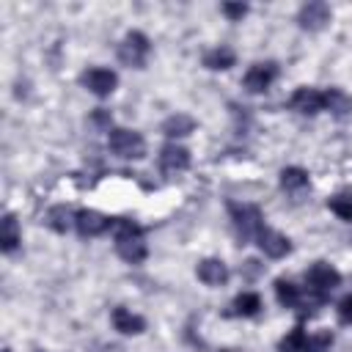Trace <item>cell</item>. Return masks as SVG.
Here are the masks:
<instances>
[{
	"label": "cell",
	"mask_w": 352,
	"mask_h": 352,
	"mask_svg": "<svg viewBox=\"0 0 352 352\" xmlns=\"http://www.w3.org/2000/svg\"><path fill=\"white\" fill-rule=\"evenodd\" d=\"M107 146L116 157L121 160H140L146 154V143L138 132L132 129H110V138H107Z\"/></svg>",
	"instance_id": "obj_5"
},
{
	"label": "cell",
	"mask_w": 352,
	"mask_h": 352,
	"mask_svg": "<svg viewBox=\"0 0 352 352\" xmlns=\"http://www.w3.org/2000/svg\"><path fill=\"white\" fill-rule=\"evenodd\" d=\"M228 214H231V226H234V234L239 239V245H248L258 236V231L264 228V217L258 212V206L253 204H236L231 201L228 204Z\"/></svg>",
	"instance_id": "obj_2"
},
{
	"label": "cell",
	"mask_w": 352,
	"mask_h": 352,
	"mask_svg": "<svg viewBox=\"0 0 352 352\" xmlns=\"http://www.w3.org/2000/svg\"><path fill=\"white\" fill-rule=\"evenodd\" d=\"M198 278L206 283V286H223L228 280V267L220 261V258H204L198 264Z\"/></svg>",
	"instance_id": "obj_14"
},
{
	"label": "cell",
	"mask_w": 352,
	"mask_h": 352,
	"mask_svg": "<svg viewBox=\"0 0 352 352\" xmlns=\"http://www.w3.org/2000/svg\"><path fill=\"white\" fill-rule=\"evenodd\" d=\"M220 11H223L231 22H239V19L248 14V6H245V3H223V6H220Z\"/></svg>",
	"instance_id": "obj_27"
},
{
	"label": "cell",
	"mask_w": 352,
	"mask_h": 352,
	"mask_svg": "<svg viewBox=\"0 0 352 352\" xmlns=\"http://www.w3.org/2000/svg\"><path fill=\"white\" fill-rule=\"evenodd\" d=\"M190 168V151L184 146H176V143H168L162 151H160V170L173 176V173H182Z\"/></svg>",
	"instance_id": "obj_11"
},
{
	"label": "cell",
	"mask_w": 352,
	"mask_h": 352,
	"mask_svg": "<svg viewBox=\"0 0 352 352\" xmlns=\"http://www.w3.org/2000/svg\"><path fill=\"white\" fill-rule=\"evenodd\" d=\"M74 217H77V212H72L69 206H52L50 212H47V226L52 228V231H69L72 226H74Z\"/></svg>",
	"instance_id": "obj_18"
},
{
	"label": "cell",
	"mask_w": 352,
	"mask_h": 352,
	"mask_svg": "<svg viewBox=\"0 0 352 352\" xmlns=\"http://www.w3.org/2000/svg\"><path fill=\"white\" fill-rule=\"evenodd\" d=\"M278 349H280V352H311V336H308L302 327H294L289 336L280 338Z\"/></svg>",
	"instance_id": "obj_20"
},
{
	"label": "cell",
	"mask_w": 352,
	"mask_h": 352,
	"mask_svg": "<svg viewBox=\"0 0 352 352\" xmlns=\"http://www.w3.org/2000/svg\"><path fill=\"white\" fill-rule=\"evenodd\" d=\"M256 245H258L270 258H280V256H286V253L292 250V242H289L283 234H278V231H272V228H267V226L258 231Z\"/></svg>",
	"instance_id": "obj_12"
},
{
	"label": "cell",
	"mask_w": 352,
	"mask_h": 352,
	"mask_svg": "<svg viewBox=\"0 0 352 352\" xmlns=\"http://www.w3.org/2000/svg\"><path fill=\"white\" fill-rule=\"evenodd\" d=\"M275 294H278V302L286 305V308L302 305V292H300L292 280H286V278H278V280H275Z\"/></svg>",
	"instance_id": "obj_19"
},
{
	"label": "cell",
	"mask_w": 352,
	"mask_h": 352,
	"mask_svg": "<svg viewBox=\"0 0 352 352\" xmlns=\"http://www.w3.org/2000/svg\"><path fill=\"white\" fill-rule=\"evenodd\" d=\"M258 311H261V297H258V294H253V292L236 294V300H234V314H239V316H256Z\"/></svg>",
	"instance_id": "obj_23"
},
{
	"label": "cell",
	"mask_w": 352,
	"mask_h": 352,
	"mask_svg": "<svg viewBox=\"0 0 352 352\" xmlns=\"http://www.w3.org/2000/svg\"><path fill=\"white\" fill-rule=\"evenodd\" d=\"M289 107L302 113V116H316L324 110V91L316 88H297L289 99Z\"/></svg>",
	"instance_id": "obj_9"
},
{
	"label": "cell",
	"mask_w": 352,
	"mask_h": 352,
	"mask_svg": "<svg viewBox=\"0 0 352 352\" xmlns=\"http://www.w3.org/2000/svg\"><path fill=\"white\" fill-rule=\"evenodd\" d=\"M333 346V333L330 330H322L316 336H311V352H327Z\"/></svg>",
	"instance_id": "obj_26"
},
{
	"label": "cell",
	"mask_w": 352,
	"mask_h": 352,
	"mask_svg": "<svg viewBox=\"0 0 352 352\" xmlns=\"http://www.w3.org/2000/svg\"><path fill=\"white\" fill-rule=\"evenodd\" d=\"M338 316H341V322L352 324V294H346V297L338 302Z\"/></svg>",
	"instance_id": "obj_28"
},
{
	"label": "cell",
	"mask_w": 352,
	"mask_h": 352,
	"mask_svg": "<svg viewBox=\"0 0 352 352\" xmlns=\"http://www.w3.org/2000/svg\"><path fill=\"white\" fill-rule=\"evenodd\" d=\"M19 223H16V217L14 214H6L3 217V223H0V248H3V253H14L16 250V245H19Z\"/></svg>",
	"instance_id": "obj_15"
},
{
	"label": "cell",
	"mask_w": 352,
	"mask_h": 352,
	"mask_svg": "<svg viewBox=\"0 0 352 352\" xmlns=\"http://www.w3.org/2000/svg\"><path fill=\"white\" fill-rule=\"evenodd\" d=\"M80 82H82V85H85L91 94H96V96H107V94H113V91H116L118 77H116V72H110V69L94 66V69L82 72Z\"/></svg>",
	"instance_id": "obj_6"
},
{
	"label": "cell",
	"mask_w": 352,
	"mask_h": 352,
	"mask_svg": "<svg viewBox=\"0 0 352 352\" xmlns=\"http://www.w3.org/2000/svg\"><path fill=\"white\" fill-rule=\"evenodd\" d=\"M280 187L286 192H297V190L308 187V173L302 168H283L280 170Z\"/></svg>",
	"instance_id": "obj_22"
},
{
	"label": "cell",
	"mask_w": 352,
	"mask_h": 352,
	"mask_svg": "<svg viewBox=\"0 0 352 352\" xmlns=\"http://www.w3.org/2000/svg\"><path fill=\"white\" fill-rule=\"evenodd\" d=\"M234 60H236V55H234V50L231 47H226V44H220V47H214V50H209L206 55H204V66L206 69H231L234 66Z\"/></svg>",
	"instance_id": "obj_16"
},
{
	"label": "cell",
	"mask_w": 352,
	"mask_h": 352,
	"mask_svg": "<svg viewBox=\"0 0 352 352\" xmlns=\"http://www.w3.org/2000/svg\"><path fill=\"white\" fill-rule=\"evenodd\" d=\"M3 352H11V349H3Z\"/></svg>",
	"instance_id": "obj_29"
},
{
	"label": "cell",
	"mask_w": 352,
	"mask_h": 352,
	"mask_svg": "<svg viewBox=\"0 0 352 352\" xmlns=\"http://www.w3.org/2000/svg\"><path fill=\"white\" fill-rule=\"evenodd\" d=\"M192 129H195V121H192L190 116H184V113H176V116H170V118L162 121V132H165L168 138H184V135H190Z\"/></svg>",
	"instance_id": "obj_17"
},
{
	"label": "cell",
	"mask_w": 352,
	"mask_h": 352,
	"mask_svg": "<svg viewBox=\"0 0 352 352\" xmlns=\"http://www.w3.org/2000/svg\"><path fill=\"white\" fill-rule=\"evenodd\" d=\"M88 124L94 126V129H99V132H110V124H113V118H110V110H94L91 116H88Z\"/></svg>",
	"instance_id": "obj_25"
},
{
	"label": "cell",
	"mask_w": 352,
	"mask_h": 352,
	"mask_svg": "<svg viewBox=\"0 0 352 352\" xmlns=\"http://www.w3.org/2000/svg\"><path fill=\"white\" fill-rule=\"evenodd\" d=\"M324 110H330L333 116H346L349 110H352V99L341 91V88H330V91H324Z\"/></svg>",
	"instance_id": "obj_21"
},
{
	"label": "cell",
	"mask_w": 352,
	"mask_h": 352,
	"mask_svg": "<svg viewBox=\"0 0 352 352\" xmlns=\"http://www.w3.org/2000/svg\"><path fill=\"white\" fill-rule=\"evenodd\" d=\"M110 319H113V327H116L118 333H124V336H138V333L146 330V319L138 316V314H132L129 308H121V305L113 308Z\"/></svg>",
	"instance_id": "obj_13"
},
{
	"label": "cell",
	"mask_w": 352,
	"mask_h": 352,
	"mask_svg": "<svg viewBox=\"0 0 352 352\" xmlns=\"http://www.w3.org/2000/svg\"><path fill=\"white\" fill-rule=\"evenodd\" d=\"M278 77V66L272 63V60H267V63H253L248 72H245V88L250 91V94H261V91H267L270 85H272V80Z\"/></svg>",
	"instance_id": "obj_8"
},
{
	"label": "cell",
	"mask_w": 352,
	"mask_h": 352,
	"mask_svg": "<svg viewBox=\"0 0 352 352\" xmlns=\"http://www.w3.org/2000/svg\"><path fill=\"white\" fill-rule=\"evenodd\" d=\"M327 206H330V212H336L341 220L352 223V190H344V192L327 198Z\"/></svg>",
	"instance_id": "obj_24"
},
{
	"label": "cell",
	"mask_w": 352,
	"mask_h": 352,
	"mask_svg": "<svg viewBox=\"0 0 352 352\" xmlns=\"http://www.w3.org/2000/svg\"><path fill=\"white\" fill-rule=\"evenodd\" d=\"M116 220L102 214V212H94V209H80L77 217H74V228L82 234V236H99L104 234L107 228H113Z\"/></svg>",
	"instance_id": "obj_7"
},
{
	"label": "cell",
	"mask_w": 352,
	"mask_h": 352,
	"mask_svg": "<svg viewBox=\"0 0 352 352\" xmlns=\"http://www.w3.org/2000/svg\"><path fill=\"white\" fill-rule=\"evenodd\" d=\"M148 52H151L148 38H146L140 30H132V33H126V36H124V41H121V47H118V60H121L124 66L143 69V66H146Z\"/></svg>",
	"instance_id": "obj_4"
},
{
	"label": "cell",
	"mask_w": 352,
	"mask_h": 352,
	"mask_svg": "<svg viewBox=\"0 0 352 352\" xmlns=\"http://www.w3.org/2000/svg\"><path fill=\"white\" fill-rule=\"evenodd\" d=\"M116 253L129 261V264H140L148 253L146 239H143V228L132 220H116Z\"/></svg>",
	"instance_id": "obj_1"
},
{
	"label": "cell",
	"mask_w": 352,
	"mask_h": 352,
	"mask_svg": "<svg viewBox=\"0 0 352 352\" xmlns=\"http://www.w3.org/2000/svg\"><path fill=\"white\" fill-rule=\"evenodd\" d=\"M338 283H341V272H338L333 264H327V261H316V264L305 272V286H308L314 302H322Z\"/></svg>",
	"instance_id": "obj_3"
},
{
	"label": "cell",
	"mask_w": 352,
	"mask_h": 352,
	"mask_svg": "<svg viewBox=\"0 0 352 352\" xmlns=\"http://www.w3.org/2000/svg\"><path fill=\"white\" fill-rule=\"evenodd\" d=\"M297 22H300V28H305V30H319V28H324V25L330 22V6L322 3V0H311V3H305V6L300 8Z\"/></svg>",
	"instance_id": "obj_10"
}]
</instances>
